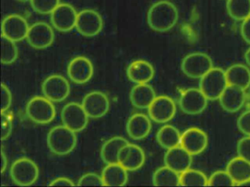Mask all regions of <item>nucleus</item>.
<instances>
[{
  "label": "nucleus",
  "instance_id": "1",
  "mask_svg": "<svg viewBox=\"0 0 250 187\" xmlns=\"http://www.w3.org/2000/svg\"><path fill=\"white\" fill-rule=\"evenodd\" d=\"M178 20V9L170 1H157L147 12V23L155 32H168L175 26Z\"/></svg>",
  "mask_w": 250,
  "mask_h": 187
},
{
  "label": "nucleus",
  "instance_id": "2",
  "mask_svg": "<svg viewBox=\"0 0 250 187\" xmlns=\"http://www.w3.org/2000/svg\"><path fill=\"white\" fill-rule=\"evenodd\" d=\"M77 137L75 131L65 125L56 126L48 133L47 145L52 153L58 156L69 154L75 149Z\"/></svg>",
  "mask_w": 250,
  "mask_h": 187
},
{
  "label": "nucleus",
  "instance_id": "3",
  "mask_svg": "<svg viewBox=\"0 0 250 187\" xmlns=\"http://www.w3.org/2000/svg\"><path fill=\"white\" fill-rule=\"evenodd\" d=\"M27 117L34 123L47 124L52 122L56 116V109L53 102L46 96H34L26 106Z\"/></svg>",
  "mask_w": 250,
  "mask_h": 187
},
{
  "label": "nucleus",
  "instance_id": "4",
  "mask_svg": "<svg viewBox=\"0 0 250 187\" xmlns=\"http://www.w3.org/2000/svg\"><path fill=\"white\" fill-rule=\"evenodd\" d=\"M228 86L225 71L219 67H213L200 80V89L208 100L219 99Z\"/></svg>",
  "mask_w": 250,
  "mask_h": 187
},
{
  "label": "nucleus",
  "instance_id": "5",
  "mask_svg": "<svg viewBox=\"0 0 250 187\" xmlns=\"http://www.w3.org/2000/svg\"><path fill=\"white\" fill-rule=\"evenodd\" d=\"M11 178L19 186L27 187L34 184L39 177V168L36 162L21 157L13 163L10 170Z\"/></svg>",
  "mask_w": 250,
  "mask_h": 187
},
{
  "label": "nucleus",
  "instance_id": "6",
  "mask_svg": "<svg viewBox=\"0 0 250 187\" xmlns=\"http://www.w3.org/2000/svg\"><path fill=\"white\" fill-rule=\"evenodd\" d=\"M211 58L205 53L194 52L184 57L181 62V70L190 78H201L213 68Z\"/></svg>",
  "mask_w": 250,
  "mask_h": 187
},
{
  "label": "nucleus",
  "instance_id": "7",
  "mask_svg": "<svg viewBox=\"0 0 250 187\" xmlns=\"http://www.w3.org/2000/svg\"><path fill=\"white\" fill-rule=\"evenodd\" d=\"M61 118L63 125L75 132H80L87 127L89 116L83 105L69 102L62 108Z\"/></svg>",
  "mask_w": 250,
  "mask_h": 187
},
{
  "label": "nucleus",
  "instance_id": "8",
  "mask_svg": "<svg viewBox=\"0 0 250 187\" xmlns=\"http://www.w3.org/2000/svg\"><path fill=\"white\" fill-rule=\"evenodd\" d=\"M70 84L61 75H52L45 79L42 84L43 95L53 102H62L69 96Z\"/></svg>",
  "mask_w": 250,
  "mask_h": 187
},
{
  "label": "nucleus",
  "instance_id": "9",
  "mask_svg": "<svg viewBox=\"0 0 250 187\" xmlns=\"http://www.w3.org/2000/svg\"><path fill=\"white\" fill-rule=\"evenodd\" d=\"M103 25L101 15L96 10L87 9L78 13L76 29L83 36L92 37L102 32Z\"/></svg>",
  "mask_w": 250,
  "mask_h": 187
},
{
  "label": "nucleus",
  "instance_id": "10",
  "mask_svg": "<svg viewBox=\"0 0 250 187\" xmlns=\"http://www.w3.org/2000/svg\"><path fill=\"white\" fill-rule=\"evenodd\" d=\"M208 98L200 89L190 88L181 94L179 105L181 111L188 115H198L206 110Z\"/></svg>",
  "mask_w": 250,
  "mask_h": 187
},
{
  "label": "nucleus",
  "instance_id": "11",
  "mask_svg": "<svg viewBox=\"0 0 250 187\" xmlns=\"http://www.w3.org/2000/svg\"><path fill=\"white\" fill-rule=\"evenodd\" d=\"M147 110L149 116L153 121L164 124L174 118L176 113V105L169 96H156Z\"/></svg>",
  "mask_w": 250,
  "mask_h": 187
},
{
  "label": "nucleus",
  "instance_id": "12",
  "mask_svg": "<svg viewBox=\"0 0 250 187\" xmlns=\"http://www.w3.org/2000/svg\"><path fill=\"white\" fill-rule=\"evenodd\" d=\"M30 46L42 50L49 48L55 40L53 29L45 22H37L29 29L26 38Z\"/></svg>",
  "mask_w": 250,
  "mask_h": 187
},
{
  "label": "nucleus",
  "instance_id": "13",
  "mask_svg": "<svg viewBox=\"0 0 250 187\" xmlns=\"http://www.w3.org/2000/svg\"><path fill=\"white\" fill-rule=\"evenodd\" d=\"M77 16L78 13L72 5L62 3L51 13V21L57 30L68 32L76 27Z\"/></svg>",
  "mask_w": 250,
  "mask_h": 187
},
{
  "label": "nucleus",
  "instance_id": "14",
  "mask_svg": "<svg viewBox=\"0 0 250 187\" xmlns=\"http://www.w3.org/2000/svg\"><path fill=\"white\" fill-rule=\"evenodd\" d=\"M29 29L27 20L20 15H10L2 20V35L14 42L27 38Z\"/></svg>",
  "mask_w": 250,
  "mask_h": 187
},
{
  "label": "nucleus",
  "instance_id": "15",
  "mask_svg": "<svg viewBox=\"0 0 250 187\" xmlns=\"http://www.w3.org/2000/svg\"><path fill=\"white\" fill-rule=\"evenodd\" d=\"M93 73L94 68L91 61L83 56L73 58L67 68L68 77L77 84H84L90 81Z\"/></svg>",
  "mask_w": 250,
  "mask_h": 187
},
{
  "label": "nucleus",
  "instance_id": "16",
  "mask_svg": "<svg viewBox=\"0 0 250 187\" xmlns=\"http://www.w3.org/2000/svg\"><path fill=\"white\" fill-rule=\"evenodd\" d=\"M208 145L207 134L197 127H191L181 134V146L192 156L203 153Z\"/></svg>",
  "mask_w": 250,
  "mask_h": 187
},
{
  "label": "nucleus",
  "instance_id": "17",
  "mask_svg": "<svg viewBox=\"0 0 250 187\" xmlns=\"http://www.w3.org/2000/svg\"><path fill=\"white\" fill-rule=\"evenodd\" d=\"M82 105L89 118H102L107 113L109 110V98L103 92L97 91L86 94Z\"/></svg>",
  "mask_w": 250,
  "mask_h": 187
},
{
  "label": "nucleus",
  "instance_id": "18",
  "mask_svg": "<svg viewBox=\"0 0 250 187\" xmlns=\"http://www.w3.org/2000/svg\"><path fill=\"white\" fill-rule=\"evenodd\" d=\"M146 162V154L142 148L128 143L121 149L118 156V163L128 171L140 169Z\"/></svg>",
  "mask_w": 250,
  "mask_h": 187
},
{
  "label": "nucleus",
  "instance_id": "19",
  "mask_svg": "<svg viewBox=\"0 0 250 187\" xmlns=\"http://www.w3.org/2000/svg\"><path fill=\"white\" fill-rule=\"evenodd\" d=\"M191 156L192 155L182 146H178L168 149L165 153L164 161L166 166L181 174L191 168L192 163Z\"/></svg>",
  "mask_w": 250,
  "mask_h": 187
},
{
  "label": "nucleus",
  "instance_id": "20",
  "mask_svg": "<svg viewBox=\"0 0 250 187\" xmlns=\"http://www.w3.org/2000/svg\"><path fill=\"white\" fill-rule=\"evenodd\" d=\"M221 106L228 112L239 111L245 103V90L236 86L228 85L219 99Z\"/></svg>",
  "mask_w": 250,
  "mask_h": 187
},
{
  "label": "nucleus",
  "instance_id": "21",
  "mask_svg": "<svg viewBox=\"0 0 250 187\" xmlns=\"http://www.w3.org/2000/svg\"><path fill=\"white\" fill-rule=\"evenodd\" d=\"M126 74L128 78L136 84L147 83L154 77L155 70L148 61L136 60L128 65Z\"/></svg>",
  "mask_w": 250,
  "mask_h": 187
},
{
  "label": "nucleus",
  "instance_id": "22",
  "mask_svg": "<svg viewBox=\"0 0 250 187\" xmlns=\"http://www.w3.org/2000/svg\"><path fill=\"white\" fill-rule=\"evenodd\" d=\"M151 121L143 113H135L130 117L126 124V131L133 140L146 138L151 131Z\"/></svg>",
  "mask_w": 250,
  "mask_h": 187
},
{
  "label": "nucleus",
  "instance_id": "23",
  "mask_svg": "<svg viewBox=\"0 0 250 187\" xmlns=\"http://www.w3.org/2000/svg\"><path fill=\"white\" fill-rule=\"evenodd\" d=\"M156 97L154 89L147 83L137 84L130 92L131 104L138 109H147Z\"/></svg>",
  "mask_w": 250,
  "mask_h": 187
},
{
  "label": "nucleus",
  "instance_id": "24",
  "mask_svg": "<svg viewBox=\"0 0 250 187\" xmlns=\"http://www.w3.org/2000/svg\"><path fill=\"white\" fill-rule=\"evenodd\" d=\"M102 177L106 187H123L128 181V170L119 163L108 164L102 171Z\"/></svg>",
  "mask_w": 250,
  "mask_h": 187
},
{
  "label": "nucleus",
  "instance_id": "25",
  "mask_svg": "<svg viewBox=\"0 0 250 187\" xmlns=\"http://www.w3.org/2000/svg\"><path fill=\"white\" fill-rule=\"evenodd\" d=\"M226 170L233 180L235 186H241L250 180V162L241 156L231 159L227 165Z\"/></svg>",
  "mask_w": 250,
  "mask_h": 187
},
{
  "label": "nucleus",
  "instance_id": "26",
  "mask_svg": "<svg viewBox=\"0 0 250 187\" xmlns=\"http://www.w3.org/2000/svg\"><path fill=\"white\" fill-rule=\"evenodd\" d=\"M228 85L236 86L241 89H248L250 86V70L242 64L230 66L225 71Z\"/></svg>",
  "mask_w": 250,
  "mask_h": 187
},
{
  "label": "nucleus",
  "instance_id": "27",
  "mask_svg": "<svg viewBox=\"0 0 250 187\" xmlns=\"http://www.w3.org/2000/svg\"><path fill=\"white\" fill-rule=\"evenodd\" d=\"M128 143V140L121 136H115L106 140L101 149V157L103 162L106 165L118 163L120 151Z\"/></svg>",
  "mask_w": 250,
  "mask_h": 187
},
{
  "label": "nucleus",
  "instance_id": "28",
  "mask_svg": "<svg viewBox=\"0 0 250 187\" xmlns=\"http://www.w3.org/2000/svg\"><path fill=\"white\" fill-rule=\"evenodd\" d=\"M156 140L162 148L168 150L181 146V134L176 127L167 124L159 129Z\"/></svg>",
  "mask_w": 250,
  "mask_h": 187
},
{
  "label": "nucleus",
  "instance_id": "29",
  "mask_svg": "<svg viewBox=\"0 0 250 187\" xmlns=\"http://www.w3.org/2000/svg\"><path fill=\"white\" fill-rule=\"evenodd\" d=\"M153 184L156 187H178L181 186L180 173L169 168L161 167L153 175Z\"/></svg>",
  "mask_w": 250,
  "mask_h": 187
},
{
  "label": "nucleus",
  "instance_id": "30",
  "mask_svg": "<svg viewBox=\"0 0 250 187\" xmlns=\"http://www.w3.org/2000/svg\"><path fill=\"white\" fill-rule=\"evenodd\" d=\"M228 14L235 20H244L250 16V0H228Z\"/></svg>",
  "mask_w": 250,
  "mask_h": 187
},
{
  "label": "nucleus",
  "instance_id": "31",
  "mask_svg": "<svg viewBox=\"0 0 250 187\" xmlns=\"http://www.w3.org/2000/svg\"><path fill=\"white\" fill-rule=\"evenodd\" d=\"M208 178L206 174L198 169H188L180 174L181 186H208Z\"/></svg>",
  "mask_w": 250,
  "mask_h": 187
},
{
  "label": "nucleus",
  "instance_id": "32",
  "mask_svg": "<svg viewBox=\"0 0 250 187\" xmlns=\"http://www.w3.org/2000/svg\"><path fill=\"white\" fill-rule=\"evenodd\" d=\"M15 42L4 35H2L1 36V45H2L1 61L2 64H13L18 58L19 50Z\"/></svg>",
  "mask_w": 250,
  "mask_h": 187
},
{
  "label": "nucleus",
  "instance_id": "33",
  "mask_svg": "<svg viewBox=\"0 0 250 187\" xmlns=\"http://www.w3.org/2000/svg\"><path fill=\"white\" fill-rule=\"evenodd\" d=\"M208 186L219 187V186H235L232 178L227 170H218L211 174L208 181Z\"/></svg>",
  "mask_w": 250,
  "mask_h": 187
},
{
  "label": "nucleus",
  "instance_id": "34",
  "mask_svg": "<svg viewBox=\"0 0 250 187\" xmlns=\"http://www.w3.org/2000/svg\"><path fill=\"white\" fill-rule=\"evenodd\" d=\"M30 4L35 11L46 15L52 13L61 4V0H30Z\"/></svg>",
  "mask_w": 250,
  "mask_h": 187
},
{
  "label": "nucleus",
  "instance_id": "35",
  "mask_svg": "<svg viewBox=\"0 0 250 187\" xmlns=\"http://www.w3.org/2000/svg\"><path fill=\"white\" fill-rule=\"evenodd\" d=\"M1 137L4 141L9 137L12 132L13 117L8 111L1 112Z\"/></svg>",
  "mask_w": 250,
  "mask_h": 187
},
{
  "label": "nucleus",
  "instance_id": "36",
  "mask_svg": "<svg viewBox=\"0 0 250 187\" xmlns=\"http://www.w3.org/2000/svg\"><path fill=\"white\" fill-rule=\"evenodd\" d=\"M77 186H104V184L102 176L93 172H89L80 178Z\"/></svg>",
  "mask_w": 250,
  "mask_h": 187
},
{
  "label": "nucleus",
  "instance_id": "37",
  "mask_svg": "<svg viewBox=\"0 0 250 187\" xmlns=\"http://www.w3.org/2000/svg\"><path fill=\"white\" fill-rule=\"evenodd\" d=\"M238 156L250 162V136H246L240 139L237 144Z\"/></svg>",
  "mask_w": 250,
  "mask_h": 187
},
{
  "label": "nucleus",
  "instance_id": "38",
  "mask_svg": "<svg viewBox=\"0 0 250 187\" xmlns=\"http://www.w3.org/2000/svg\"><path fill=\"white\" fill-rule=\"evenodd\" d=\"M237 126L243 134L250 136V110H247L240 115Z\"/></svg>",
  "mask_w": 250,
  "mask_h": 187
},
{
  "label": "nucleus",
  "instance_id": "39",
  "mask_svg": "<svg viewBox=\"0 0 250 187\" xmlns=\"http://www.w3.org/2000/svg\"><path fill=\"white\" fill-rule=\"evenodd\" d=\"M1 93H2L1 94V97H2L1 112H6L11 108L12 104V94L8 86L4 83H2L1 86Z\"/></svg>",
  "mask_w": 250,
  "mask_h": 187
},
{
  "label": "nucleus",
  "instance_id": "40",
  "mask_svg": "<svg viewBox=\"0 0 250 187\" xmlns=\"http://www.w3.org/2000/svg\"><path fill=\"white\" fill-rule=\"evenodd\" d=\"M241 33L243 39L250 44V16L243 20L241 26Z\"/></svg>",
  "mask_w": 250,
  "mask_h": 187
},
{
  "label": "nucleus",
  "instance_id": "41",
  "mask_svg": "<svg viewBox=\"0 0 250 187\" xmlns=\"http://www.w3.org/2000/svg\"><path fill=\"white\" fill-rule=\"evenodd\" d=\"M74 181L66 177H59L51 182L49 186H75Z\"/></svg>",
  "mask_w": 250,
  "mask_h": 187
},
{
  "label": "nucleus",
  "instance_id": "42",
  "mask_svg": "<svg viewBox=\"0 0 250 187\" xmlns=\"http://www.w3.org/2000/svg\"><path fill=\"white\" fill-rule=\"evenodd\" d=\"M8 166V158L4 153L3 149H2L1 152V172L3 173Z\"/></svg>",
  "mask_w": 250,
  "mask_h": 187
},
{
  "label": "nucleus",
  "instance_id": "43",
  "mask_svg": "<svg viewBox=\"0 0 250 187\" xmlns=\"http://www.w3.org/2000/svg\"><path fill=\"white\" fill-rule=\"evenodd\" d=\"M245 60L249 66H250V48L246 51Z\"/></svg>",
  "mask_w": 250,
  "mask_h": 187
},
{
  "label": "nucleus",
  "instance_id": "44",
  "mask_svg": "<svg viewBox=\"0 0 250 187\" xmlns=\"http://www.w3.org/2000/svg\"><path fill=\"white\" fill-rule=\"evenodd\" d=\"M17 1H21V2H26V1H28L29 0H17Z\"/></svg>",
  "mask_w": 250,
  "mask_h": 187
}]
</instances>
